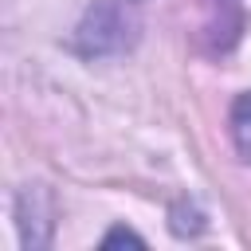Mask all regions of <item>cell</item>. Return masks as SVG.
I'll return each instance as SVG.
<instances>
[{
  "label": "cell",
  "instance_id": "6da1fadb",
  "mask_svg": "<svg viewBox=\"0 0 251 251\" xmlns=\"http://www.w3.org/2000/svg\"><path fill=\"white\" fill-rule=\"evenodd\" d=\"M231 133H235L239 153L251 157V94H243V98L235 102V110H231Z\"/></svg>",
  "mask_w": 251,
  "mask_h": 251
},
{
  "label": "cell",
  "instance_id": "7a4b0ae2",
  "mask_svg": "<svg viewBox=\"0 0 251 251\" xmlns=\"http://www.w3.org/2000/svg\"><path fill=\"white\" fill-rule=\"evenodd\" d=\"M114 243H141L137 235H129V231H114L110 239H106V247H114Z\"/></svg>",
  "mask_w": 251,
  "mask_h": 251
}]
</instances>
